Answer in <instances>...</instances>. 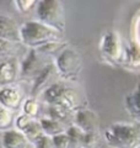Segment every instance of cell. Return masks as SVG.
I'll return each instance as SVG.
<instances>
[{
  "mask_svg": "<svg viewBox=\"0 0 140 148\" xmlns=\"http://www.w3.org/2000/svg\"><path fill=\"white\" fill-rule=\"evenodd\" d=\"M62 34L46 26L38 20H31L20 26V40L30 49H38L44 45L60 41Z\"/></svg>",
  "mask_w": 140,
  "mask_h": 148,
  "instance_id": "obj_1",
  "label": "cell"
},
{
  "mask_svg": "<svg viewBox=\"0 0 140 148\" xmlns=\"http://www.w3.org/2000/svg\"><path fill=\"white\" fill-rule=\"evenodd\" d=\"M103 136L111 148L140 147V126L138 123H113L105 130Z\"/></svg>",
  "mask_w": 140,
  "mask_h": 148,
  "instance_id": "obj_2",
  "label": "cell"
},
{
  "mask_svg": "<svg viewBox=\"0 0 140 148\" xmlns=\"http://www.w3.org/2000/svg\"><path fill=\"white\" fill-rule=\"evenodd\" d=\"M54 67L64 82H76L82 71V58L75 49L64 48L55 58Z\"/></svg>",
  "mask_w": 140,
  "mask_h": 148,
  "instance_id": "obj_3",
  "label": "cell"
},
{
  "mask_svg": "<svg viewBox=\"0 0 140 148\" xmlns=\"http://www.w3.org/2000/svg\"><path fill=\"white\" fill-rule=\"evenodd\" d=\"M38 21L58 32L65 30V12L64 6L57 0H43L38 1L36 6Z\"/></svg>",
  "mask_w": 140,
  "mask_h": 148,
  "instance_id": "obj_4",
  "label": "cell"
},
{
  "mask_svg": "<svg viewBox=\"0 0 140 148\" xmlns=\"http://www.w3.org/2000/svg\"><path fill=\"white\" fill-rule=\"evenodd\" d=\"M44 103L47 105L62 106L71 112H75L77 106V94L75 90L70 89L64 83L55 82L42 94Z\"/></svg>",
  "mask_w": 140,
  "mask_h": 148,
  "instance_id": "obj_5",
  "label": "cell"
},
{
  "mask_svg": "<svg viewBox=\"0 0 140 148\" xmlns=\"http://www.w3.org/2000/svg\"><path fill=\"white\" fill-rule=\"evenodd\" d=\"M100 52L103 59L111 64H122L124 46L122 37L114 30H109L105 32L100 42Z\"/></svg>",
  "mask_w": 140,
  "mask_h": 148,
  "instance_id": "obj_6",
  "label": "cell"
},
{
  "mask_svg": "<svg viewBox=\"0 0 140 148\" xmlns=\"http://www.w3.org/2000/svg\"><path fill=\"white\" fill-rule=\"evenodd\" d=\"M44 56L41 54L37 49H30L25 59L20 63V79L30 80L33 83V80L42 73V71L49 64L44 62Z\"/></svg>",
  "mask_w": 140,
  "mask_h": 148,
  "instance_id": "obj_7",
  "label": "cell"
},
{
  "mask_svg": "<svg viewBox=\"0 0 140 148\" xmlns=\"http://www.w3.org/2000/svg\"><path fill=\"white\" fill-rule=\"evenodd\" d=\"M20 78V62L16 57H9L0 62V89L14 85Z\"/></svg>",
  "mask_w": 140,
  "mask_h": 148,
  "instance_id": "obj_8",
  "label": "cell"
},
{
  "mask_svg": "<svg viewBox=\"0 0 140 148\" xmlns=\"http://www.w3.org/2000/svg\"><path fill=\"white\" fill-rule=\"evenodd\" d=\"M74 123L85 133H99V119L96 114L87 109H81L74 112Z\"/></svg>",
  "mask_w": 140,
  "mask_h": 148,
  "instance_id": "obj_9",
  "label": "cell"
},
{
  "mask_svg": "<svg viewBox=\"0 0 140 148\" xmlns=\"http://www.w3.org/2000/svg\"><path fill=\"white\" fill-rule=\"evenodd\" d=\"M23 103V94L20 86L10 85L0 89V105L10 111H15L21 108Z\"/></svg>",
  "mask_w": 140,
  "mask_h": 148,
  "instance_id": "obj_10",
  "label": "cell"
},
{
  "mask_svg": "<svg viewBox=\"0 0 140 148\" xmlns=\"http://www.w3.org/2000/svg\"><path fill=\"white\" fill-rule=\"evenodd\" d=\"M0 38L20 45V26L12 17L0 15Z\"/></svg>",
  "mask_w": 140,
  "mask_h": 148,
  "instance_id": "obj_11",
  "label": "cell"
},
{
  "mask_svg": "<svg viewBox=\"0 0 140 148\" xmlns=\"http://www.w3.org/2000/svg\"><path fill=\"white\" fill-rule=\"evenodd\" d=\"M55 75H58V74H57V71H55L54 63H49L42 71L39 75L33 80V85H32V92H33V95L43 94L50 85H53L55 83L53 82Z\"/></svg>",
  "mask_w": 140,
  "mask_h": 148,
  "instance_id": "obj_12",
  "label": "cell"
},
{
  "mask_svg": "<svg viewBox=\"0 0 140 148\" xmlns=\"http://www.w3.org/2000/svg\"><path fill=\"white\" fill-rule=\"evenodd\" d=\"M122 64H124L130 71H140V46L135 41L129 42L124 47Z\"/></svg>",
  "mask_w": 140,
  "mask_h": 148,
  "instance_id": "obj_13",
  "label": "cell"
},
{
  "mask_svg": "<svg viewBox=\"0 0 140 148\" xmlns=\"http://www.w3.org/2000/svg\"><path fill=\"white\" fill-rule=\"evenodd\" d=\"M0 143H1V148H27L29 146V141L26 140V137L15 128L4 132Z\"/></svg>",
  "mask_w": 140,
  "mask_h": 148,
  "instance_id": "obj_14",
  "label": "cell"
},
{
  "mask_svg": "<svg viewBox=\"0 0 140 148\" xmlns=\"http://www.w3.org/2000/svg\"><path fill=\"white\" fill-rule=\"evenodd\" d=\"M124 108L129 114V116L140 123V84L134 91L125 96Z\"/></svg>",
  "mask_w": 140,
  "mask_h": 148,
  "instance_id": "obj_15",
  "label": "cell"
},
{
  "mask_svg": "<svg viewBox=\"0 0 140 148\" xmlns=\"http://www.w3.org/2000/svg\"><path fill=\"white\" fill-rule=\"evenodd\" d=\"M39 123L42 126V130H43V133L46 136H48L50 138H53L55 136L63 135V133L67 132V126L64 123L55 121V120H52L49 117H43L39 120Z\"/></svg>",
  "mask_w": 140,
  "mask_h": 148,
  "instance_id": "obj_16",
  "label": "cell"
},
{
  "mask_svg": "<svg viewBox=\"0 0 140 148\" xmlns=\"http://www.w3.org/2000/svg\"><path fill=\"white\" fill-rule=\"evenodd\" d=\"M47 111H48V117L49 119L55 120V121H59V122H62L64 125H65V122H68L69 120L74 116V112L62 108V106L49 105Z\"/></svg>",
  "mask_w": 140,
  "mask_h": 148,
  "instance_id": "obj_17",
  "label": "cell"
},
{
  "mask_svg": "<svg viewBox=\"0 0 140 148\" xmlns=\"http://www.w3.org/2000/svg\"><path fill=\"white\" fill-rule=\"evenodd\" d=\"M21 133L26 137V140L29 141V143H32V145H33L39 137H42L44 135L43 130H42V126L39 123V120H36V119L32 120L31 123L23 130Z\"/></svg>",
  "mask_w": 140,
  "mask_h": 148,
  "instance_id": "obj_18",
  "label": "cell"
},
{
  "mask_svg": "<svg viewBox=\"0 0 140 148\" xmlns=\"http://www.w3.org/2000/svg\"><path fill=\"white\" fill-rule=\"evenodd\" d=\"M22 114L31 119H36L39 114V103L36 98H27L21 105Z\"/></svg>",
  "mask_w": 140,
  "mask_h": 148,
  "instance_id": "obj_19",
  "label": "cell"
},
{
  "mask_svg": "<svg viewBox=\"0 0 140 148\" xmlns=\"http://www.w3.org/2000/svg\"><path fill=\"white\" fill-rule=\"evenodd\" d=\"M14 114L12 111L5 109L4 106L0 105V132H7L12 130L14 127Z\"/></svg>",
  "mask_w": 140,
  "mask_h": 148,
  "instance_id": "obj_20",
  "label": "cell"
},
{
  "mask_svg": "<svg viewBox=\"0 0 140 148\" xmlns=\"http://www.w3.org/2000/svg\"><path fill=\"white\" fill-rule=\"evenodd\" d=\"M63 49H64V45H63L62 41H54V42L44 45L43 47L38 48L37 51H38L41 54H43L44 57H48V56H52V54L57 53V52L60 53Z\"/></svg>",
  "mask_w": 140,
  "mask_h": 148,
  "instance_id": "obj_21",
  "label": "cell"
},
{
  "mask_svg": "<svg viewBox=\"0 0 140 148\" xmlns=\"http://www.w3.org/2000/svg\"><path fill=\"white\" fill-rule=\"evenodd\" d=\"M100 145L99 133H85L81 141V148H97Z\"/></svg>",
  "mask_w": 140,
  "mask_h": 148,
  "instance_id": "obj_22",
  "label": "cell"
},
{
  "mask_svg": "<svg viewBox=\"0 0 140 148\" xmlns=\"http://www.w3.org/2000/svg\"><path fill=\"white\" fill-rule=\"evenodd\" d=\"M14 3H15L16 9L21 14H29L38 4V1H35V0H16Z\"/></svg>",
  "mask_w": 140,
  "mask_h": 148,
  "instance_id": "obj_23",
  "label": "cell"
},
{
  "mask_svg": "<svg viewBox=\"0 0 140 148\" xmlns=\"http://www.w3.org/2000/svg\"><path fill=\"white\" fill-rule=\"evenodd\" d=\"M53 143L54 148H71V141H70L67 133L53 137Z\"/></svg>",
  "mask_w": 140,
  "mask_h": 148,
  "instance_id": "obj_24",
  "label": "cell"
},
{
  "mask_svg": "<svg viewBox=\"0 0 140 148\" xmlns=\"http://www.w3.org/2000/svg\"><path fill=\"white\" fill-rule=\"evenodd\" d=\"M33 147L35 148H54L53 138L43 135V136L39 137L38 140L33 143Z\"/></svg>",
  "mask_w": 140,
  "mask_h": 148,
  "instance_id": "obj_25",
  "label": "cell"
},
{
  "mask_svg": "<svg viewBox=\"0 0 140 148\" xmlns=\"http://www.w3.org/2000/svg\"><path fill=\"white\" fill-rule=\"evenodd\" d=\"M16 46H17L16 43H12L10 41L0 38V54H9L12 51H15Z\"/></svg>",
  "mask_w": 140,
  "mask_h": 148,
  "instance_id": "obj_26",
  "label": "cell"
},
{
  "mask_svg": "<svg viewBox=\"0 0 140 148\" xmlns=\"http://www.w3.org/2000/svg\"><path fill=\"white\" fill-rule=\"evenodd\" d=\"M135 36H137V42L140 46V15L137 18V22H135Z\"/></svg>",
  "mask_w": 140,
  "mask_h": 148,
  "instance_id": "obj_27",
  "label": "cell"
},
{
  "mask_svg": "<svg viewBox=\"0 0 140 148\" xmlns=\"http://www.w3.org/2000/svg\"><path fill=\"white\" fill-rule=\"evenodd\" d=\"M139 148H140V147H139Z\"/></svg>",
  "mask_w": 140,
  "mask_h": 148,
  "instance_id": "obj_28",
  "label": "cell"
}]
</instances>
